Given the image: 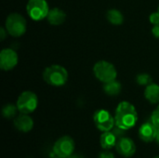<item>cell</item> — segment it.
<instances>
[{"label":"cell","instance_id":"1","mask_svg":"<svg viewBox=\"0 0 159 158\" xmlns=\"http://www.w3.org/2000/svg\"><path fill=\"white\" fill-rule=\"evenodd\" d=\"M115 121L116 126L124 130L132 129L138 121V113L135 106L129 102H121L116 109Z\"/></svg>","mask_w":159,"mask_h":158},{"label":"cell","instance_id":"2","mask_svg":"<svg viewBox=\"0 0 159 158\" xmlns=\"http://www.w3.org/2000/svg\"><path fill=\"white\" fill-rule=\"evenodd\" d=\"M43 79L50 86L61 87L65 85L68 80V72L63 66L53 64L44 70Z\"/></svg>","mask_w":159,"mask_h":158},{"label":"cell","instance_id":"3","mask_svg":"<svg viewBox=\"0 0 159 158\" xmlns=\"http://www.w3.org/2000/svg\"><path fill=\"white\" fill-rule=\"evenodd\" d=\"M7 32L13 37H20L26 32L27 22L24 17L19 13H11L7 16L5 22Z\"/></svg>","mask_w":159,"mask_h":158},{"label":"cell","instance_id":"4","mask_svg":"<svg viewBox=\"0 0 159 158\" xmlns=\"http://www.w3.org/2000/svg\"><path fill=\"white\" fill-rule=\"evenodd\" d=\"M93 73L95 77L103 84L116 79L117 76L116 67L107 61H100L96 62L93 67Z\"/></svg>","mask_w":159,"mask_h":158},{"label":"cell","instance_id":"5","mask_svg":"<svg viewBox=\"0 0 159 158\" xmlns=\"http://www.w3.org/2000/svg\"><path fill=\"white\" fill-rule=\"evenodd\" d=\"M20 114L29 115L35 111L38 105V98L33 91H23L18 98L16 103Z\"/></svg>","mask_w":159,"mask_h":158},{"label":"cell","instance_id":"6","mask_svg":"<svg viewBox=\"0 0 159 158\" xmlns=\"http://www.w3.org/2000/svg\"><path fill=\"white\" fill-rule=\"evenodd\" d=\"M26 10L32 20L39 21L48 17L49 7L46 0H29Z\"/></svg>","mask_w":159,"mask_h":158},{"label":"cell","instance_id":"7","mask_svg":"<svg viewBox=\"0 0 159 158\" xmlns=\"http://www.w3.org/2000/svg\"><path fill=\"white\" fill-rule=\"evenodd\" d=\"M93 121L96 128L102 132L110 131L116 126L115 116H113L110 112L104 109H100L95 112L93 115Z\"/></svg>","mask_w":159,"mask_h":158},{"label":"cell","instance_id":"8","mask_svg":"<svg viewBox=\"0 0 159 158\" xmlns=\"http://www.w3.org/2000/svg\"><path fill=\"white\" fill-rule=\"evenodd\" d=\"M75 142L70 136H62L59 138L53 145V153L56 156L67 158L74 154Z\"/></svg>","mask_w":159,"mask_h":158},{"label":"cell","instance_id":"9","mask_svg":"<svg viewBox=\"0 0 159 158\" xmlns=\"http://www.w3.org/2000/svg\"><path fill=\"white\" fill-rule=\"evenodd\" d=\"M19 57L12 48H4L0 52V68L3 71H10L18 64Z\"/></svg>","mask_w":159,"mask_h":158},{"label":"cell","instance_id":"10","mask_svg":"<svg viewBox=\"0 0 159 158\" xmlns=\"http://www.w3.org/2000/svg\"><path fill=\"white\" fill-rule=\"evenodd\" d=\"M116 148L119 155L124 157H131L136 153L135 142L129 137H122L118 139Z\"/></svg>","mask_w":159,"mask_h":158},{"label":"cell","instance_id":"11","mask_svg":"<svg viewBox=\"0 0 159 158\" xmlns=\"http://www.w3.org/2000/svg\"><path fill=\"white\" fill-rule=\"evenodd\" d=\"M157 128L150 121L143 123L139 129V137L144 142H152L156 140Z\"/></svg>","mask_w":159,"mask_h":158},{"label":"cell","instance_id":"12","mask_svg":"<svg viewBox=\"0 0 159 158\" xmlns=\"http://www.w3.org/2000/svg\"><path fill=\"white\" fill-rule=\"evenodd\" d=\"M14 126L15 128L20 131V132H29L34 128V121L32 117H30L26 114H20L18 115L14 120Z\"/></svg>","mask_w":159,"mask_h":158},{"label":"cell","instance_id":"13","mask_svg":"<svg viewBox=\"0 0 159 158\" xmlns=\"http://www.w3.org/2000/svg\"><path fill=\"white\" fill-rule=\"evenodd\" d=\"M47 19H48V21L51 25L57 26V25L62 24L65 21L66 14L62 9H61L59 7H53V8L49 9Z\"/></svg>","mask_w":159,"mask_h":158},{"label":"cell","instance_id":"14","mask_svg":"<svg viewBox=\"0 0 159 158\" xmlns=\"http://www.w3.org/2000/svg\"><path fill=\"white\" fill-rule=\"evenodd\" d=\"M117 141H118L117 137L115 135V133L112 130H110V131L102 132V134L101 135L100 143L104 150H110L116 145Z\"/></svg>","mask_w":159,"mask_h":158},{"label":"cell","instance_id":"15","mask_svg":"<svg viewBox=\"0 0 159 158\" xmlns=\"http://www.w3.org/2000/svg\"><path fill=\"white\" fill-rule=\"evenodd\" d=\"M144 97L145 99L153 103H158L159 102V86L156 83H151L148 86H146L144 90Z\"/></svg>","mask_w":159,"mask_h":158},{"label":"cell","instance_id":"16","mask_svg":"<svg viewBox=\"0 0 159 158\" xmlns=\"http://www.w3.org/2000/svg\"><path fill=\"white\" fill-rule=\"evenodd\" d=\"M106 19L113 25H121L124 22L123 14L121 13V11H119L118 9H116V8H112L107 11Z\"/></svg>","mask_w":159,"mask_h":158},{"label":"cell","instance_id":"17","mask_svg":"<svg viewBox=\"0 0 159 158\" xmlns=\"http://www.w3.org/2000/svg\"><path fill=\"white\" fill-rule=\"evenodd\" d=\"M122 89V86L120 84V82H118L116 79L104 83L103 85V91L109 95V96H116L121 92Z\"/></svg>","mask_w":159,"mask_h":158},{"label":"cell","instance_id":"18","mask_svg":"<svg viewBox=\"0 0 159 158\" xmlns=\"http://www.w3.org/2000/svg\"><path fill=\"white\" fill-rule=\"evenodd\" d=\"M17 111H19L17 105L8 103V104H6L3 107V109H2V115H3V116L5 118L11 119V118L15 117V115H17Z\"/></svg>","mask_w":159,"mask_h":158},{"label":"cell","instance_id":"19","mask_svg":"<svg viewBox=\"0 0 159 158\" xmlns=\"http://www.w3.org/2000/svg\"><path fill=\"white\" fill-rule=\"evenodd\" d=\"M136 81H137L138 85H140V86H148L149 84L153 83L152 82L153 79H152L151 75L148 74H144V73L138 74L136 77Z\"/></svg>","mask_w":159,"mask_h":158},{"label":"cell","instance_id":"20","mask_svg":"<svg viewBox=\"0 0 159 158\" xmlns=\"http://www.w3.org/2000/svg\"><path fill=\"white\" fill-rule=\"evenodd\" d=\"M151 122L158 129L159 128V105L154 110L151 115Z\"/></svg>","mask_w":159,"mask_h":158},{"label":"cell","instance_id":"21","mask_svg":"<svg viewBox=\"0 0 159 158\" xmlns=\"http://www.w3.org/2000/svg\"><path fill=\"white\" fill-rule=\"evenodd\" d=\"M149 20H150V22H151L152 24H154V25L159 23L158 11H157V12H153V13L150 15V17H149Z\"/></svg>","mask_w":159,"mask_h":158},{"label":"cell","instance_id":"22","mask_svg":"<svg viewBox=\"0 0 159 158\" xmlns=\"http://www.w3.org/2000/svg\"><path fill=\"white\" fill-rule=\"evenodd\" d=\"M99 158H115V156L108 150H104L102 153H100Z\"/></svg>","mask_w":159,"mask_h":158},{"label":"cell","instance_id":"23","mask_svg":"<svg viewBox=\"0 0 159 158\" xmlns=\"http://www.w3.org/2000/svg\"><path fill=\"white\" fill-rule=\"evenodd\" d=\"M152 34H153V35H154L156 38L159 39V23L154 25V27H153V29H152Z\"/></svg>","mask_w":159,"mask_h":158},{"label":"cell","instance_id":"24","mask_svg":"<svg viewBox=\"0 0 159 158\" xmlns=\"http://www.w3.org/2000/svg\"><path fill=\"white\" fill-rule=\"evenodd\" d=\"M7 30H6V28L4 29V28H1L0 29V34H1V36H0V38H1V40H4L5 38H6V34H7Z\"/></svg>","mask_w":159,"mask_h":158},{"label":"cell","instance_id":"25","mask_svg":"<svg viewBox=\"0 0 159 158\" xmlns=\"http://www.w3.org/2000/svg\"><path fill=\"white\" fill-rule=\"evenodd\" d=\"M67 158H84V156H81V155H78V154H73Z\"/></svg>","mask_w":159,"mask_h":158},{"label":"cell","instance_id":"26","mask_svg":"<svg viewBox=\"0 0 159 158\" xmlns=\"http://www.w3.org/2000/svg\"><path fill=\"white\" fill-rule=\"evenodd\" d=\"M156 141L159 144V128L157 129V136H156Z\"/></svg>","mask_w":159,"mask_h":158},{"label":"cell","instance_id":"27","mask_svg":"<svg viewBox=\"0 0 159 158\" xmlns=\"http://www.w3.org/2000/svg\"><path fill=\"white\" fill-rule=\"evenodd\" d=\"M154 158H159V156H155Z\"/></svg>","mask_w":159,"mask_h":158},{"label":"cell","instance_id":"28","mask_svg":"<svg viewBox=\"0 0 159 158\" xmlns=\"http://www.w3.org/2000/svg\"><path fill=\"white\" fill-rule=\"evenodd\" d=\"M54 158H61V157H59V156H55V157Z\"/></svg>","mask_w":159,"mask_h":158},{"label":"cell","instance_id":"29","mask_svg":"<svg viewBox=\"0 0 159 158\" xmlns=\"http://www.w3.org/2000/svg\"><path fill=\"white\" fill-rule=\"evenodd\" d=\"M157 11H158V13H159V7H158V9H157Z\"/></svg>","mask_w":159,"mask_h":158}]
</instances>
